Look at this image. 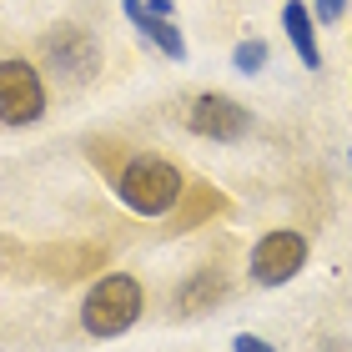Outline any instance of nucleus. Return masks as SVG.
Here are the masks:
<instances>
[{
  "label": "nucleus",
  "mask_w": 352,
  "mask_h": 352,
  "mask_svg": "<svg viewBox=\"0 0 352 352\" xmlns=\"http://www.w3.org/2000/svg\"><path fill=\"white\" fill-rule=\"evenodd\" d=\"M121 197L131 212L141 217H162L166 206H176V197H182V176H176L171 162H156V156H141V162L126 166L121 176Z\"/></svg>",
  "instance_id": "f03ea898"
},
{
  "label": "nucleus",
  "mask_w": 352,
  "mask_h": 352,
  "mask_svg": "<svg viewBox=\"0 0 352 352\" xmlns=\"http://www.w3.org/2000/svg\"><path fill=\"white\" fill-rule=\"evenodd\" d=\"M342 10H347V0H317V21H322V25H338Z\"/></svg>",
  "instance_id": "f8f14e48"
},
{
  "label": "nucleus",
  "mask_w": 352,
  "mask_h": 352,
  "mask_svg": "<svg viewBox=\"0 0 352 352\" xmlns=\"http://www.w3.org/2000/svg\"><path fill=\"white\" fill-rule=\"evenodd\" d=\"M41 111H45V91H41L36 66H25V60H6V66H0V121L30 126Z\"/></svg>",
  "instance_id": "7ed1b4c3"
},
{
  "label": "nucleus",
  "mask_w": 352,
  "mask_h": 352,
  "mask_svg": "<svg viewBox=\"0 0 352 352\" xmlns=\"http://www.w3.org/2000/svg\"><path fill=\"white\" fill-rule=\"evenodd\" d=\"M186 126L197 136H206V141H236V136H247L252 116H247V106L232 101V96H197Z\"/></svg>",
  "instance_id": "39448f33"
},
{
  "label": "nucleus",
  "mask_w": 352,
  "mask_h": 352,
  "mask_svg": "<svg viewBox=\"0 0 352 352\" xmlns=\"http://www.w3.org/2000/svg\"><path fill=\"white\" fill-rule=\"evenodd\" d=\"M141 317V282L126 277V272H116V277H101L91 287L86 307H81V322L91 338H116V332H126Z\"/></svg>",
  "instance_id": "f257e3e1"
},
{
  "label": "nucleus",
  "mask_w": 352,
  "mask_h": 352,
  "mask_svg": "<svg viewBox=\"0 0 352 352\" xmlns=\"http://www.w3.org/2000/svg\"><path fill=\"white\" fill-rule=\"evenodd\" d=\"M322 352H347V347H342V342H327V347H322Z\"/></svg>",
  "instance_id": "ddd939ff"
},
{
  "label": "nucleus",
  "mask_w": 352,
  "mask_h": 352,
  "mask_svg": "<svg viewBox=\"0 0 352 352\" xmlns=\"http://www.w3.org/2000/svg\"><path fill=\"white\" fill-rule=\"evenodd\" d=\"M232 352H277L267 338H257V332H236L232 338Z\"/></svg>",
  "instance_id": "9b49d317"
},
{
  "label": "nucleus",
  "mask_w": 352,
  "mask_h": 352,
  "mask_svg": "<svg viewBox=\"0 0 352 352\" xmlns=\"http://www.w3.org/2000/svg\"><path fill=\"white\" fill-rule=\"evenodd\" d=\"M227 297V282L217 277V272H197L186 287H182V312H206V307H217V302Z\"/></svg>",
  "instance_id": "1a4fd4ad"
},
{
  "label": "nucleus",
  "mask_w": 352,
  "mask_h": 352,
  "mask_svg": "<svg viewBox=\"0 0 352 352\" xmlns=\"http://www.w3.org/2000/svg\"><path fill=\"white\" fill-rule=\"evenodd\" d=\"M302 262H307V242L297 232H267L252 252V277L262 287H282L302 272Z\"/></svg>",
  "instance_id": "20e7f679"
},
{
  "label": "nucleus",
  "mask_w": 352,
  "mask_h": 352,
  "mask_svg": "<svg viewBox=\"0 0 352 352\" xmlns=\"http://www.w3.org/2000/svg\"><path fill=\"white\" fill-rule=\"evenodd\" d=\"M232 66H236V71H262V66H267V45H262V41H242V45L232 51Z\"/></svg>",
  "instance_id": "9d476101"
},
{
  "label": "nucleus",
  "mask_w": 352,
  "mask_h": 352,
  "mask_svg": "<svg viewBox=\"0 0 352 352\" xmlns=\"http://www.w3.org/2000/svg\"><path fill=\"white\" fill-rule=\"evenodd\" d=\"M126 15H131V25L141 30V36H146L156 51L162 56H171V60H182L186 56V41H182V30H176L166 15H156V10H146L141 6V0H126Z\"/></svg>",
  "instance_id": "423d86ee"
},
{
  "label": "nucleus",
  "mask_w": 352,
  "mask_h": 352,
  "mask_svg": "<svg viewBox=\"0 0 352 352\" xmlns=\"http://www.w3.org/2000/svg\"><path fill=\"white\" fill-rule=\"evenodd\" d=\"M45 51H51V60H56V66H66L71 76H86L96 66V45L86 41V30H76V25L56 30V36L45 41Z\"/></svg>",
  "instance_id": "0eeeda50"
},
{
  "label": "nucleus",
  "mask_w": 352,
  "mask_h": 352,
  "mask_svg": "<svg viewBox=\"0 0 352 352\" xmlns=\"http://www.w3.org/2000/svg\"><path fill=\"white\" fill-rule=\"evenodd\" d=\"M282 25H287V36H292V45H297L302 66H307V71L322 66V51H317V25H312V10L302 6V0H287V6H282Z\"/></svg>",
  "instance_id": "6e6552de"
}]
</instances>
